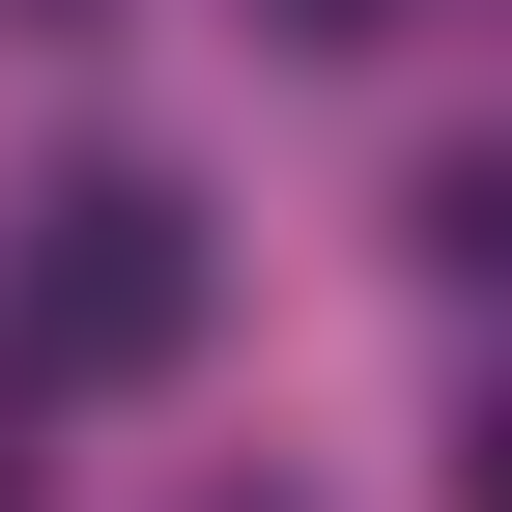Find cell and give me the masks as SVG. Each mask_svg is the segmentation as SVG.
<instances>
[{"label": "cell", "instance_id": "1", "mask_svg": "<svg viewBox=\"0 0 512 512\" xmlns=\"http://www.w3.org/2000/svg\"><path fill=\"white\" fill-rule=\"evenodd\" d=\"M200 342V200L171 171H57L29 228H0V370L29 399H114V370Z\"/></svg>", "mask_w": 512, "mask_h": 512}, {"label": "cell", "instance_id": "4", "mask_svg": "<svg viewBox=\"0 0 512 512\" xmlns=\"http://www.w3.org/2000/svg\"><path fill=\"white\" fill-rule=\"evenodd\" d=\"M456 484H484V512H512V399H484V456H456Z\"/></svg>", "mask_w": 512, "mask_h": 512}, {"label": "cell", "instance_id": "3", "mask_svg": "<svg viewBox=\"0 0 512 512\" xmlns=\"http://www.w3.org/2000/svg\"><path fill=\"white\" fill-rule=\"evenodd\" d=\"M285 29H313V57H370V29H427V0H285Z\"/></svg>", "mask_w": 512, "mask_h": 512}, {"label": "cell", "instance_id": "2", "mask_svg": "<svg viewBox=\"0 0 512 512\" xmlns=\"http://www.w3.org/2000/svg\"><path fill=\"white\" fill-rule=\"evenodd\" d=\"M427 256H456V285H512V171H456V200H427Z\"/></svg>", "mask_w": 512, "mask_h": 512}]
</instances>
